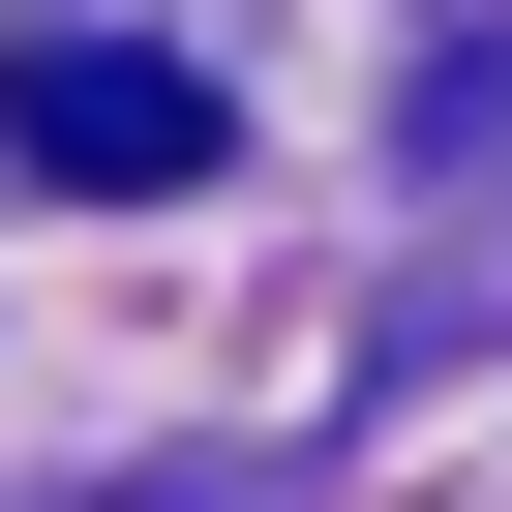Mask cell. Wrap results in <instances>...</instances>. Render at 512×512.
<instances>
[{"instance_id": "obj_1", "label": "cell", "mask_w": 512, "mask_h": 512, "mask_svg": "<svg viewBox=\"0 0 512 512\" xmlns=\"http://www.w3.org/2000/svg\"><path fill=\"white\" fill-rule=\"evenodd\" d=\"M0 151L91 181V211H151V181H211V61H151V31H31V61H0Z\"/></svg>"}, {"instance_id": "obj_2", "label": "cell", "mask_w": 512, "mask_h": 512, "mask_svg": "<svg viewBox=\"0 0 512 512\" xmlns=\"http://www.w3.org/2000/svg\"><path fill=\"white\" fill-rule=\"evenodd\" d=\"M91 512H241V482H91Z\"/></svg>"}]
</instances>
